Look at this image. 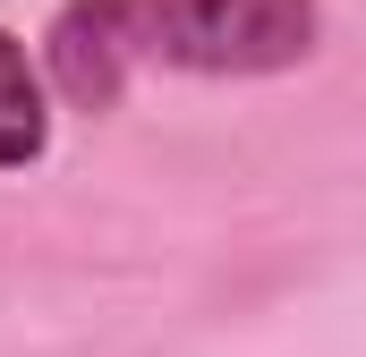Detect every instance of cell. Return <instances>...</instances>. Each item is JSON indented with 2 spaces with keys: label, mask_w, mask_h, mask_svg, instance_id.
Wrapping results in <instances>:
<instances>
[{
  "label": "cell",
  "mask_w": 366,
  "mask_h": 357,
  "mask_svg": "<svg viewBox=\"0 0 366 357\" xmlns=\"http://www.w3.org/2000/svg\"><path fill=\"white\" fill-rule=\"evenodd\" d=\"M315 0H60L43 77L77 111H111L137 69L187 77H281L315 51Z\"/></svg>",
  "instance_id": "cell-1"
},
{
  "label": "cell",
  "mask_w": 366,
  "mask_h": 357,
  "mask_svg": "<svg viewBox=\"0 0 366 357\" xmlns=\"http://www.w3.org/2000/svg\"><path fill=\"white\" fill-rule=\"evenodd\" d=\"M51 145V102H43V69L26 60V43L0 26V171L43 162Z\"/></svg>",
  "instance_id": "cell-2"
}]
</instances>
